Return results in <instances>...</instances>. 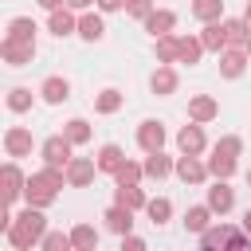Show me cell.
I'll return each mask as SVG.
<instances>
[{"mask_svg": "<svg viewBox=\"0 0 251 251\" xmlns=\"http://www.w3.org/2000/svg\"><path fill=\"white\" fill-rule=\"evenodd\" d=\"M63 184H67V169H59V165H43L39 173H31V176H27V188H24V204H35V208H51Z\"/></svg>", "mask_w": 251, "mask_h": 251, "instance_id": "obj_2", "label": "cell"}, {"mask_svg": "<svg viewBox=\"0 0 251 251\" xmlns=\"http://www.w3.org/2000/svg\"><path fill=\"white\" fill-rule=\"evenodd\" d=\"M200 43H204V51H224L227 47V27H224V20H212V24H204V31H200Z\"/></svg>", "mask_w": 251, "mask_h": 251, "instance_id": "obj_21", "label": "cell"}, {"mask_svg": "<svg viewBox=\"0 0 251 251\" xmlns=\"http://www.w3.org/2000/svg\"><path fill=\"white\" fill-rule=\"evenodd\" d=\"M196 239H200L204 251H212V247H247V243H251L247 231H235V227H227V224H208Z\"/></svg>", "mask_w": 251, "mask_h": 251, "instance_id": "obj_3", "label": "cell"}, {"mask_svg": "<svg viewBox=\"0 0 251 251\" xmlns=\"http://www.w3.org/2000/svg\"><path fill=\"white\" fill-rule=\"evenodd\" d=\"M141 24H145V31L157 39V35H169V31L176 27V12H169V8H153Z\"/></svg>", "mask_w": 251, "mask_h": 251, "instance_id": "obj_17", "label": "cell"}, {"mask_svg": "<svg viewBox=\"0 0 251 251\" xmlns=\"http://www.w3.org/2000/svg\"><path fill=\"white\" fill-rule=\"evenodd\" d=\"M122 102H126V94H122V90H114V86H106V90H98L94 110H98V114H118V110H122Z\"/></svg>", "mask_w": 251, "mask_h": 251, "instance_id": "obj_29", "label": "cell"}, {"mask_svg": "<svg viewBox=\"0 0 251 251\" xmlns=\"http://www.w3.org/2000/svg\"><path fill=\"white\" fill-rule=\"evenodd\" d=\"M39 247H43V251H67V247H75V243H71V231H47Z\"/></svg>", "mask_w": 251, "mask_h": 251, "instance_id": "obj_38", "label": "cell"}, {"mask_svg": "<svg viewBox=\"0 0 251 251\" xmlns=\"http://www.w3.org/2000/svg\"><path fill=\"white\" fill-rule=\"evenodd\" d=\"M145 180V165H137V161H129L126 157V165L114 173V184H141Z\"/></svg>", "mask_w": 251, "mask_h": 251, "instance_id": "obj_34", "label": "cell"}, {"mask_svg": "<svg viewBox=\"0 0 251 251\" xmlns=\"http://www.w3.org/2000/svg\"><path fill=\"white\" fill-rule=\"evenodd\" d=\"M176 71H173V63H157V71H153V78H149V86H153V94H173L176 90Z\"/></svg>", "mask_w": 251, "mask_h": 251, "instance_id": "obj_24", "label": "cell"}, {"mask_svg": "<svg viewBox=\"0 0 251 251\" xmlns=\"http://www.w3.org/2000/svg\"><path fill=\"white\" fill-rule=\"evenodd\" d=\"M8 235V243L16 247V251H31V247H39L43 243V235H47V220H43V208H35V204H27L16 220H12V227L4 231Z\"/></svg>", "mask_w": 251, "mask_h": 251, "instance_id": "obj_1", "label": "cell"}, {"mask_svg": "<svg viewBox=\"0 0 251 251\" xmlns=\"http://www.w3.org/2000/svg\"><path fill=\"white\" fill-rule=\"evenodd\" d=\"M208 173H212L216 180H231V176H235V157L212 149V157H208Z\"/></svg>", "mask_w": 251, "mask_h": 251, "instance_id": "obj_28", "label": "cell"}, {"mask_svg": "<svg viewBox=\"0 0 251 251\" xmlns=\"http://www.w3.org/2000/svg\"><path fill=\"white\" fill-rule=\"evenodd\" d=\"M137 145H141V153L165 149V126H161L157 118H145V122L137 126Z\"/></svg>", "mask_w": 251, "mask_h": 251, "instance_id": "obj_8", "label": "cell"}, {"mask_svg": "<svg viewBox=\"0 0 251 251\" xmlns=\"http://www.w3.org/2000/svg\"><path fill=\"white\" fill-rule=\"evenodd\" d=\"M94 0H67V8H75V12H86Z\"/></svg>", "mask_w": 251, "mask_h": 251, "instance_id": "obj_43", "label": "cell"}, {"mask_svg": "<svg viewBox=\"0 0 251 251\" xmlns=\"http://www.w3.org/2000/svg\"><path fill=\"white\" fill-rule=\"evenodd\" d=\"M47 31L59 35V39H63V35H75V31H78V16H75V8L63 4V8L47 12Z\"/></svg>", "mask_w": 251, "mask_h": 251, "instance_id": "obj_10", "label": "cell"}, {"mask_svg": "<svg viewBox=\"0 0 251 251\" xmlns=\"http://www.w3.org/2000/svg\"><path fill=\"white\" fill-rule=\"evenodd\" d=\"M78 35H82L86 43H98V39L106 35V24H102V12H90V8H86V12L78 16Z\"/></svg>", "mask_w": 251, "mask_h": 251, "instance_id": "obj_20", "label": "cell"}, {"mask_svg": "<svg viewBox=\"0 0 251 251\" xmlns=\"http://www.w3.org/2000/svg\"><path fill=\"white\" fill-rule=\"evenodd\" d=\"M39 157H43V165H59V169H67L71 157H75V141H71L67 133H51V137L39 145Z\"/></svg>", "mask_w": 251, "mask_h": 251, "instance_id": "obj_4", "label": "cell"}, {"mask_svg": "<svg viewBox=\"0 0 251 251\" xmlns=\"http://www.w3.org/2000/svg\"><path fill=\"white\" fill-rule=\"evenodd\" d=\"M63 133H67V137H71L75 145H86L94 129H90V122H86V118H71V122L63 126Z\"/></svg>", "mask_w": 251, "mask_h": 251, "instance_id": "obj_36", "label": "cell"}, {"mask_svg": "<svg viewBox=\"0 0 251 251\" xmlns=\"http://www.w3.org/2000/svg\"><path fill=\"white\" fill-rule=\"evenodd\" d=\"M243 47H247V55H251V35H247V43H243Z\"/></svg>", "mask_w": 251, "mask_h": 251, "instance_id": "obj_47", "label": "cell"}, {"mask_svg": "<svg viewBox=\"0 0 251 251\" xmlns=\"http://www.w3.org/2000/svg\"><path fill=\"white\" fill-rule=\"evenodd\" d=\"M153 55H157V63H176V35L169 31V35H157L153 39Z\"/></svg>", "mask_w": 251, "mask_h": 251, "instance_id": "obj_33", "label": "cell"}, {"mask_svg": "<svg viewBox=\"0 0 251 251\" xmlns=\"http://www.w3.org/2000/svg\"><path fill=\"white\" fill-rule=\"evenodd\" d=\"M208 208H212L216 216H227V212L235 208V192H231L227 180H216V184L208 188Z\"/></svg>", "mask_w": 251, "mask_h": 251, "instance_id": "obj_16", "label": "cell"}, {"mask_svg": "<svg viewBox=\"0 0 251 251\" xmlns=\"http://www.w3.org/2000/svg\"><path fill=\"white\" fill-rule=\"evenodd\" d=\"M145 180H165L169 173H176V161L173 157H165V149H157V153H145Z\"/></svg>", "mask_w": 251, "mask_h": 251, "instance_id": "obj_15", "label": "cell"}, {"mask_svg": "<svg viewBox=\"0 0 251 251\" xmlns=\"http://www.w3.org/2000/svg\"><path fill=\"white\" fill-rule=\"evenodd\" d=\"M39 98H43L47 106H59V102H67V98H71V82H67V78H59V75H47V78L39 82Z\"/></svg>", "mask_w": 251, "mask_h": 251, "instance_id": "obj_14", "label": "cell"}, {"mask_svg": "<svg viewBox=\"0 0 251 251\" xmlns=\"http://www.w3.org/2000/svg\"><path fill=\"white\" fill-rule=\"evenodd\" d=\"M200 55H204V43H200V35H176V63H200Z\"/></svg>", "mask_w": 251, "mask_h": 251, "instance_id": "obj_23", "label": "cell"}, {"mask_svg": "<svg viewBox=\"0 0 251 251\" xmlns=\"http://www.w3.org/2000/svg\"><path fill=\"white\" fill-rule=\"evenodd\" d=\"M212 216H216V212H212L208 204H192V208L184 212V231H192V235H200V231H204V227L212 224Z\"/></svg>", "mask_w": 251, "mask_h": 251, "instance_id": "obj_26", "label": "cell"}, {"mask_svg": "<svg viewBox=\"0 0 251 251\" xmlns=\"http://www.w3.org/2000/svg\"><path fill=\"white\" fill-rule=\"evenodd\" d=\"M4 153L8 157H27L31 153V129L27 126H8L4 129Z\"/></svg>", "mask_w": 251, "mask_h": 251, "instance_id": "obj_12", "label": "cell"}, {"mask_svg": "<svg viewBox=\"0 0 251 251\" xmlns=\"http://www.w3.org/2000/svg\"><path fill=\"white\" fill-rule=\"evenodd\" d=\"M247 184H251V169H247Z\"/></svg>", "mask_w": 251, "mask_h": 251, "instance_id": "obj_48", "label": "cell"}, {"mask_svg": "<svg viewBox=\"0 0 251 251\" xmlns=\"http://www.w3.org/2000/svg\"><path fill=\"white\" fill-rule=\"evenodd\" d=\"M224 27H227V47H243L247 43V35H251V24L239 16V20H224Z\"/></svg>", "mask_w": 251, "mask_h": 251, "instance_id": "obj_32", "label": "cell"}, {"mask_svg": "<svg viewBox=\"0 0 251 251\" xmlns=\"http://www.w3.org/2000/svg\"><path fill=\"white\" fill-rule=\"evenodd\" d=\"M212 149H216V153H227V157H239V153H243V137L227 133V137H220V141H216Z\"/></svg>", "mask_w": 251, "mask_h": 251, "instance_id": "obj_39", "label": "cell"}, {"mask_svg": "<svg viewBox=\"0 0 251 251\" xmlns=\"http://www.w3.org/2000/svg\"><path fill=\"white\" fill-rule=\"evenodd\" d=\"M216 114H220V102H216L212 94H196V98H188V118H192V122L204 126V122H212Z\"/></svg>", "mask_w": 251, "mask_h": 251, "instance_id": "obj_19", "label": "cell"}, {"mask_svg": "<svg viewBox=\"0 0 251 251\" xmlns=\"http://www.w3.org/2000/svg\"><path fill=\"white\" fill-rule=\"evenodd\" d=\"M145 216H149L153 224H165V220L173 216V200H169V196H149V204H145Z\"/></svg>", "mask_w": 251, "mask_h": 251, "instance_id": "obj_35", "label": "cell"}, {"mask_svg": "<svg viewBox=\"0 0 251 251\" xmlns=\"http://www.w3.org/2000/svg\"><path fill=\"white\" fill-rule=\"evenodd\" d=\"M114 204H126V208H133V212H137V208H145V204H149V196H145V188H141V184H118V188H114Z\"/></svg>", "mask_w": 251, "mask_h": 251, "instance_id": "obj_25", "label": "cell"}, {"mask_svg": "<svg viewBox=\"0 0 251 251\" xmlns=\"http://www.w3.org/2000/svg\"><path fill=\"white\" fill-rule=\"evenodd\" d=\"M176 176H180L184 184H204L212 173H208V161H200L196 153H180V157H176Z\"/></svg>", "mask_w": 251, "mask_h": 251, "instance_id": "obj_6", "label": "cell"}, {"mask_svg": "<svg viewBox=\"0 0 251 251\" xmlns=\"http://www.w3.org/2000/svg\"><path fill=\"white\" fill-rule=\"evenodd\" d=\"M94 161H98V173H110V176H114V173L126 165V149L110 141V145H102V149H98V157H94Z\"/></svg>", "mask_w": 251, "mask_h": 251, "instance_id": "obj_22", "label": "cell"}, {"mask_svg": "<svg viewBox=\"0 0 251 251\" xmlns=\"http://www.w3.org/2000/svg\"><path fill=\"white\" fill-rule=\"evenodd\" d=\"M0 184H4V204L12 208V204H16L20 196H24V188H27V176L20 173V165H16V157H12V161H8L4 169H0Z\"/></svg>", "mask_w": 251, "mask_h": 251, "instance_id": "obj_5", "label": "cell"}, {"mask_svg": "<svg viewBox=\"0 0 251 251\" xmlns=\"http://www.w3.org/2000/svg\"><path fill=\"white\" fill-rule=\"evenodd\" d=\"M153 12V0H126V16H133V20H145Z\"/></svg>", "mask_w": 251, "mask_h": 251, "instance_id": "obj_40", "label": "cell"}, {"mask_svg": "<svg viewBox=\"0 0 251 251\" xmlns=\"http://www.w3.org/2000/svg\"><path fill=\"white\" fill-rule=\"evenodd\" d=\"M94 173H98V161H94V157H71V165H67V184H71V188H86V184L94 180Z\"/></svg>", "mask_w": 251, "mask_h": 251, "instance_id": "obj_9", "label": "cell"}, {"mask_svg": "<svg viewBox=\"0 0 251 251\" xmlns=\"http://www.w3.org/2000/svg\"><path fill=\"white\" fill-rule=\"evenodd\" d=\"M4 39L35 43V20H31V16H16V20H8V35H4Z\"/></svg>", "mask_w": 251, "mask_h": 251, "instance_id": "obj_27", "label": "cell"}, {"mask_svg": "<svg viewBox=\"0 0 251 251\" xmlns=\"http://www.w3.org/2000/svg\"><path fill=\"white\" fill-rule=\"evenodd\" d=\"M8 110H12V114L31 110V90H27V86H12V90H8Z\"/></svg>", "mask_w": 251, "mask_h": 251, "instance_id": "obj_37", "label": "cell"}, {"mask_svg": "<svg viewBox=\"0 0 251 251\" xmlns=\"http://www.w3.org/2000/svg\"><path fill=\"white\" fill-rule=\"evenodd\" d=\"M67 0H39V8H47V12H55V8H63Z\"/></svg>", "mask_w": 251, "mask_h": 251, "instance_id": "obj_44", "label": "cell"}, {"mask_svg": "<svg viewBox=\"0 0 251 251\" xmlns=\"http://www.w3.org/2000/svg\"><path fill=\"white\" fill-rule=\"evenodd\" d=\"M192 16L212 24V20H224V0H192Z\"/></svg>", "mask_w": 251, "mask_h": 251, "instance_id": "obj_31", "label": "cell"}, {"mask_svg": "<svg viewBox=\"0 0 251 251\" xmlns=\"http://www.w3.org/2000/svg\"><path fill=\"white\" fill-rule=\"evenodd\" d=\"M176 149L180 153H204L208 149V141H204V129H200V122H192V126H184L180 133H176Z\"/></svg>", "mask_w": 251, "mask_h": 251, "instance_id": "obj_18", "label": "cell"}, {"mask_svg": "<svg viewBox=\"0 0 251 251\" xmlns=\"http://www.w3.org/2000/svg\"><path fill=\"white\" fill-rule=\"evenodd\" d=\"M102 220H106V231H114V235H129L133 231V208H126V204H110Z\"/></svg>", "mask_w": 251, "mask_h": 251, "instance_id": "obj_13", "label": "cell"}, {"mask_svg": "<svg viewBox=\"0 0 251 251\" xmlns=\"http://www.w3.org/2000/svg\"><path fill=\"white\" fill-rule=\"evenodd\" d=\"M243 231H247V235H251V208H247V212H243Z\"/></svg>", "mask_w": 251, "mask_h": 251, "instance_id": "obj_45", "label": "cell"}, {"mask_svg": "<svg viewBox=\"0 0 251 251\" xmlns=\"http://www.w3.org/2000/svg\"><path fill=\"white\" fill-rule=\"evenodd\" d=\"M0 59L8 67H27L35 59V43H20V39H4L0 43Z\"/></svg>", "mask_w": 251, "mask_h": 251, "instance_id": "obj_11", "label": "cell"}, {"mask_svg": "<svg viewBox=\"0 0 251 251\" xmlns=\"http://www.w3.org/2000/svg\"><path fill=\"white\" fill-rule=\"evenodd\" d=\"M122 247H129V251H141V247H145V239L129 231V235H122Z\"/></svg>", "mask_w": 251, "mask_h": 251, "instance_id": "obj_41", "label": "cell"}, {"mask_svg": "<svg viewBox=\"0 0 251 251\" xmlns=\"http://www.w3.org/2000/svg\"><path fill=\"white\" fill-rule=\"evenodd\" d=\"M98 4V12H118V8H126V0H94Z\"/></svg>", "mask_w": 251, "mask_h": 251, "instance_id": "obj_42", "label": "cell"}, {"mask_svg": "<svg viewBox=\"0 0 251 251\" xmlns=\"http://www.w3.org/2000/svg\"><path fill=\"white\" fill-rule=\"evenodd\" d=\"M243 20H247V24H251V0H247V8H243Z\"/></svg>", "mask_w": 251, "mask_h": 251, "instance_id": "obj_46", "label": "cell"}, {"mask_svg": "<svg viewBox=\"0 0 251 251\" xmlns=\"http://www.w3.org/2000/svg\"><path fill=\"white\" fill-rule=\"evenodd\" d=\"M71 243H75L78 251H94V247H98V231H94L90 224H75V227H71Z\"/></svg>", "mask_w": 251, "mask_h": 251, "instance_id": "obj_30", "label": "cell"}, {"mask_svg": "<svg viewBox=\"0 0 251 251\" xmlns=\"http://www.w3.org/2000/svg\"><path fill=\"white\" fill-rule=\"evenodd\" d=\"M247 63H251L247 47H224V51H220V75H224V78H239V75L247 71Z\"/></svg>", "mask_w": 251, "mask_h": 251, "instance_id": "obj_7", "label": "cell"}]
</instances>
